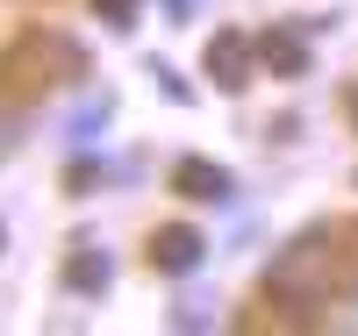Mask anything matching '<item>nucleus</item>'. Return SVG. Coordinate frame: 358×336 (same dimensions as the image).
Listing matches in <instances>:
<instances>
[{
  "instance_id": "nucleus-1",
  "label": "nucleus",
  "mask_w": 358,
  "mask_h": 336,
  "mask_svg": "<svg viewBox=\"0 0 358 336\" xmlns=\"http://www.w3.org/2000/svg\"><path fill=\"white\" fill-rule=\"evenodd\" d=\"M194 265H201V236L187 222H172V229L151 236V272H194Z\"/></svg>"
},
{
  "instance_id": "nucleus-2",
  "label": "nucleus",
  "mask_w": 358,
  "mask_h": 336,
  "mask_svg": "<svg viewBox=\"0 0 358 336\" xmlns=\"http://www.w3.org/2000/svg\"><path fill=\"white\" fill-rule=\"evenodd\" d=\"M172 193H187V200H222V193H229V172L208 165V158H179V165H172Z\"/></svg>"
},
{
  "instance_id": "nucleus-3",
  "label": "nucleus",
  "mask_w": 358,
  "mask_h": 336,
  "mask_svg": "<svg viewBox=\"0 0 358 336\" xmlns=\"http://www.w3.org/2000/svg\"><path fill=\"white\" fill-rule=\"evenodd\" d=\"M208 79H215L222 94H236V86H244V36H229V29H222V36L208 43Z\"/></svg>"
},
{
  "instance_id": "nucleus-4",
  "label": "nucleus",
  "mask_w": 358,
  "mask_h": 336,
  "mask_svg": "<svg viewBox=\"0 0 358 336\" xmlns=\"http://www.w3.org/2000/svg\"><path fill=\"white\" fill-rule=\"evenodd\" d=\"M258 57L273 72H301V43H294V36H258Z\"/></svg>"
},
{
  "instance_id": "nucleus-5",
  "label": "nucleus",
  "mask_w": 358,
  "mask_h": 336,
  "mask_svg": "<svg viewBox=\"0 0 358 336\" xmlns=\"http://www.w3.org/2000/svg\"><path fill=\"white\" fill-rule=\"evenodd\" d=\"M101 279H108L101 258H72V286H101Z\"/></svg>"
},
{
  "instance_id": "nucleus-6",
  "label": "nucleus",
  "mask_w": 358,
  "mask_h": 336,
  "mask_svg": "<svg viewBox=\"0 0 358 336\" xmlns=\"http://www.w3.org/2000/svg\"><path fill=\"white\" fill-rule=\"evenodd\" d=\"M94 8H101L108 22H129V8H136V0H94Z\"/></svg>"
}]
</instances>
